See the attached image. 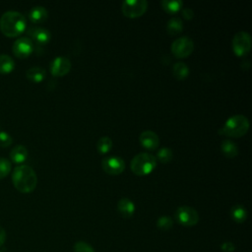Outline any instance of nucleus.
I'll use <instances>...</instances> for the list:
<instances>
[{
	"label": "nucleus",
	"instance_id": "14",
	"mask_svg": "<svg viewBox=\"0 0 252 252\" xmlns=\"http://www.w3.org/2000/svg\"><path fill=\"white\" fill-rule=\"evenodd\" d=\"M28 17L31 20V22L34 24L42 23L45 21L48 17V12L43 6H33L32 7L28 12Z\"/></svg>",
	"mask_w": 252,
	"mask_h": 252
},
{
	"label": "nucleus",
	"instance_id": "32",
	"mask_svg": "<svg viewBox=\"0 0 252 252\" xmlns=\"http://www.w3.org/2000/svg\"><path fill=\"white\" fill-rule=\"evenodd\" d=\"M5 240H6V230L4 229V227L0 225V247L5 243Z\"/></svg>",
	"mask_w": 252,
	"mask_h": 252
},
{
	"label": "nucleus",
	"instance_id": "13",
	"mask_svg": "<svg viewBox=\"0 0 252 252\" xmlns=\"http://www.w3.org/2000/svg\"><path fill=\"white\" fill-rule=\"evenodd\" d=\"M139 141H140V144L143 148H145L146 150H150V151L156 150L159 145L158 136L151 130L143 131L140 134Z\"/></svg>",
	"mask_w": 252,
	"mask_h": 252
},
{
	"label": "nucleus",
	"instance_id": "15",
	"mask_svg": "<svg viewBox=\"0 0 252 252\" xmlns=\"http://www.w3.org/2000/svg\"><path fill=\"white\" fill-rule=\"evenodd\" d=\"M117 211L123 218H131L135 213V204L128 198H121L117 203Z\"/></svg>",
	"mask_w": 252,
	"mask_h": 252
},
{
	"label": "nucleus",
	"instance_id": "7",
	"mask_svg": "<svg viewBox=\"0 0 252 252\" xmlns=\"http://www.w3.org/2000/svg\"><path fill=\"white\" fill-rule=\"evenodd\" d=\"M251 49V36L246 32H239L232 39V50L237 56H245Z\"/></svg>",
	"mask_w": 252,
	"mask_h": 252
},
{
	"label": "nucleus",
	"instance_id": "23",
	"mask_svg": "<svg viewBox=\"0 0 252 252\" xmlns=\"http://www.w3.org/2000/svg\"><path fill=\"white\" fill-rule=\"evenodd\" d=\"M14 67H15L14 59L6 53H1L0 54V73H9L14 69Z\"/></svg>",
	"mask_w": 252,
	"mask_h": 252
},
{
	"label": "nucleus",
	"instance_id": "25",
	"mask_svg": "<svg viewBox=\"0 0 252 252\" xmlns=\"http://www.w3.org/2000/svg\"><path fill=\"white\" fill-rule=\"evenodd\" d=\"M157 158L161 163H168L173 158V153L170 148H161L158 151Z\"/></svg>",
	"mask_w": 252,
	"mask_h": 252
},
{
	"label": "nucleus",
	"instance_id": "3",
	"mask_svg": "<svg viewBox=\"0 0 252 252\" xmlns=\"http://www.w3.org/2000/svg\"><path fill=\"white\" fill-rule=\"evenodd\" d=\"M249 129V121L246 116L236 114L228 117L223 126L219 130L220 135H225L231 138H240L244 136Z\"/></svg>",
	"mask_w": 252,
	"mask_h": 252
},
{
	"label": "nucleus",
	"instance_id": "6",
	"mask_svg": "<svg viewBox=\"0 0 252 252\" xmlns=\"http://www.w3.org/2000/svg\"><path fill=\"white\" fill-rule=\"evenodd\" d=\"M148 8L146 0H125L121 5L124 16L128 18H139L145 14Z\"/></svg>",
	"mask_w": 252,
	"mask_h": 252
},
{
	"label": "nucleus",
	"instance_id": "16",
	"mask_svg": "<svg viewBox=\"0 0 252 252\" xmlns=\"http://www.w3.org/2000/svg\"><path fill=\"white\" fill-rule=\"evenodd\" d=\"M28 157V150L24 145H16L11 151H10V158L16 162L20 163L26 160Z\"/></svg>",
	"mask_w": 252,
	"mask_h": 252
},
{
	"label": "nucleus",
	"instance_id": "18",
	"mask_svg": "<svg viewBox=\"0 0 252 252\" xmlns=\"http://www.w3.org/2000/svg\"><path fill=\"white\" fill-rule=\"evenodd\" d=\"M220 150L222 154L228 158H233L238 155V147L231 140L222 141L220 144Z\"/></svg>",
	"mask_w": 252,
	"mask_h": 252
},
{
	"label": "nucleus",
	"instance_id": "26",
	"mask_svg": "<svg viewBox=\"0 0 252 252\" xmlns=\"http://www.w3.org/2000/svg\"><path fill=\"white\" fill-rule=\"evenodd\" d=\"M173 225V220L168 216H161L157 220V226L160 230H168Z\"/></svg>",
	"mask_w": 252,
	"mask_h": 252
},
{
	"label": "nucleus",
	"instance_id": "22",
	"mask_svg": "<svg viewBox=\"0 0 252 252\" xmlns=\"http://www.w3.org/2000/svg\"><path fill=\"white\" fill-rule=\"evenodd\" d=\"M172 74L177 80H184L189 75V67L186 63L178 61L172 66Z\"/></svg>",
	"mask_w": 252,
	"mask_h": 252
},
{
	"label": "nucleus",
	"instance_id": "29",
	"mask_svg": "<svg viewBox=\"0 0 252 252\" xmlns=\"http://www.w3.org/2000/svg\"><path fill=\"white\" fill-rule=\"evenodd\" d=\"M13 137L6 131H0V146L8 147L12 144Z\"/></svg>",
	"mask_w": 252,
	"mask_h": 252
},
{
	"label": "nucleus",
	"instance_id": "19",
	"mask_svg": "<svg viewBox=\"0 0 252 252\" xmlns=\"http://www.w3.org/2000/svg\"><path fill=\"white\" fill-rule=\"evenodd\" d=\"M183 30V22L179 17H172L166 24V31L169 35L179 34Z\"/></svg>",
	"mask_w": 252,
	"mask_h": 252
},
{
	"label": "nucleus",
	"instance_id": "5",
	"mask_svg": "<svg viewBox=\"0 0 252 252\" xmlns=\"http://www.w3.org/2000/svg\"><path fill=\"white\" fill-rule=\"evenodd\" d=\"M174 218L178 223L184 226H193L199 221L198 212L189 206H181L177 208Z\"/></svg>",
	"mask_w": 252,
	"mask_h": 252
},
{
	"label": "nucleus",
	"instance_id": "11",
	"mask_svg": "<svg viewBox=\"0 0 252 252\" xmlns=\"http://www.w3.org/2000/svg\"><path fill=\"white\" fill-rule=\"evenodd\" d=\"M71 62L68 58L58 56L54 58L50 63V72L54 77H62L69 73L71 70Z\"/></svg>",
	"mask_w": 252,
	"mask_h": 252
},
{
	"label": "nucleus",
	"instance_id": "4",
	"mask_svg": "<svg viewBox=\"0 0 252 252\" xmlns=\"http://www.w3.org/2000/svg\"><path fill=\"white\" fill-rule=\"evenodd\" d=\"M157 166V158L150 153H140L136 155L131 162L130 168L132 172L139 176L148 175Z\"/></svg>",
	"mask_w": 252,
	"mask_h": 252
},
{
	"label": "nucleus",
	"instance_id": "28",
	"mask_svg": "<svg viewBox=\"0 0 252 252\" xmlns=\"http://www.w3.org/2000/svg\"><path fill=\"white\" fill-rule=\"evenodd\" d=\"M74 251L75 252H94V249L89 243L80 240L75 243Z\"/></svg>",
	"mask_w": 252,
	"mask_h": 252
},
{
	"label": "nucleus",
	"instance_id": "20",
	"mask_svg": "<svg viewBox=\"0 0 252 252\" xmlns=\"http://www.w3.org/2000/svg\"><path fill=\"white\" fill-rule=\"evenodd\" d=\"M230 216L231 219L238 223L244 222L247 219V211L242 205H234L230 210Z\"/></svg>",
	"mask_w": 252,
	"mask_h": 252
},
{
	"label": "nucleus",
	"instance_id": "21",
	"mask_svg": "<svg viewBox=\"0 0 252 252\" xmlns=\"http://www.w3.org/2000/svg\"><path fill=\"white\" fill-rule=\"evenodd\" d=\"M162 9L168 14H176L181 11L183 2L180 0H162L160 2Z\"/></svg>",
	"mask_w": 252,
	"mask_h": 252
},
{
	"label": "nucleus",
	"instance_id": "24",
	"mask_svg": "<svg viewBox=\"0 0 252 252\" xmlns=\"http://www.w3.org/2000/svg\"><path fill=\"white\" fill-rule=\"evenodd\" d=\"M112 148V140L109 137H101L96 144L97 152L100 155H104L108 153Z\"/></svg>",
	"mask_w": 252,
	"mask_h": 252
},
{
	"label": "nucleus",
	"instance_id": "10",
	"mask_svg": "<svg viewBox=\"0 0 252 252\" xmlns=\"http://www.w3.org/2000/svg\"><path fill=\"white\" fill-rule=\"evenodd\" d=\"M12 50L18 57H28L33 50V41L29 36H21L14 41Z\"/></svg>",
	"mask_w": 252,
	"mask_h": 252
},
{
	"label": "nucleus",
	"instance_id": "17",
	"mask_svg": "<svg viewBox=\"0 0 252 252\" xmlns=\"http://www.w3.org/2000/svg\"><path fill=\"white\" fill-rule=\"evenodd\" d=\"M45 75H46L45 69L39 66H32L26 71L27 78L35 83L41 82L45 78Z\"/></svg>",
	"mask_w": 252,
	"mask_h": 252
},
{
	"label": "nucleus",
	"instance_id": "8",
	"mask_svg": "<svg viewBox=\"0 0 252 252\" xmlns=\"http://www.w3.org/2000/svg\"><path fill=\"white\" fill-rule=\"evenodd\" d=\"M194 49V42L188 36L176 38L171 43V52L176 58H185L189 56Z\"/></svg>",
	"mask_w": 252,
	"mask_h": 252
},
{
	"label": "nucleus",
	"instance_id": "2",
	"mask_svg": "<svg viewBox=\"0 0 252 252\" xmlns=\"http://www.w3.org/2000/svg\"><path fill=\"white\" fill-rule=\"evenodd\" d=\"M27 28L26 17L16 10L4 12L0 18V30L7 36H16Z\"/></svg>",
	"mask_w": 252,
	"mask_h": 252
},
{
	"label": "nucleus",
	"instance_id": "27",
	"mask_svg": "<svg viewBox=\"0 0 252 252\" xmlns=\"http://www.w3.org/2000/svg\"><path fill=\"white\" fill-rule=\"evenodd\" d=\"M11 161L6 158L0 157V179L5 177L11 171Z\"/></svg>",
	"mask_w": 252,
	"mask_h": 252
},
{
	"label": "nucleus",
	"instance_id": "12",
	"mask_svg": "<svg viewBox=\"0 0 252 252\" xmlns=\"http://www.w3.org/2000/svg\"><path fill=\"white\" fill-rule=\"evenodd\" d=\"M27 33L30 38L34 40L37 44H45L50 40V32L42 27L30 26L27 28Z\"/></svg>",
	"mask_w": 252,
	"mask_h": 252
},
{
	"label": "nucleus",
	"instance_id": "30",
	"mask_svg": "<svg viewBox=\"0 0 252 252\" xmlns=\"http://www.w3.org/2000/svg\"><path fill=\"white\" fill-rule=\"evenodd\" d=\"M220 250L222 252H233L235 250V246L231 241H225L220 245Z\"/></svg>",
	"mask_w": 252,
	"mask_h": 252
},
{
	"label": "nucleus",
	"instance_id": "31",
	"mask_svg": "<svg viewBox=\"0 0 252 252\" xmlns=\"http://www.w3.org/2000/svg\"><path fill=\"white\" fill-rule=\"evenodd\" d=\"M181 15H182V18H184L185 20H191L194 17V12L191 8H182Z\"/></svg>",
	"mask_w": 252,
	"mask_h": 252
},
{
	"label": "nucleus",
	"instance_id": "9",
	"mask_svg": "<svg viewBox=\"0 0 252 252\" xmlns=\"http://www.w3.org/2000/svg\"><path fill=\"white\" fill-rule=\"evenodd\" d=\"M101 167L107 174L117 175L125 169V162L119 157H106L101 161Z\"/></svg>",
	"mask_w": 252,
	"mask_h": 252
},
{
	"label": "nucleus",
	"instance_id": "1",
	"mask_svg": "<svg viewBox=\"0 0 252 252\" xmlns=\"http://www.w3.org/2000/svg\"><path fill=\"white\" fill-rule=\"evenodd\" d=\"M12 181L17 190L23 193H30L36 187L37 176L32 166L20 164L13 170Z\"/></svg>",
	"mask_w": 252,
	"mask_h": 252
}]
</instances>
